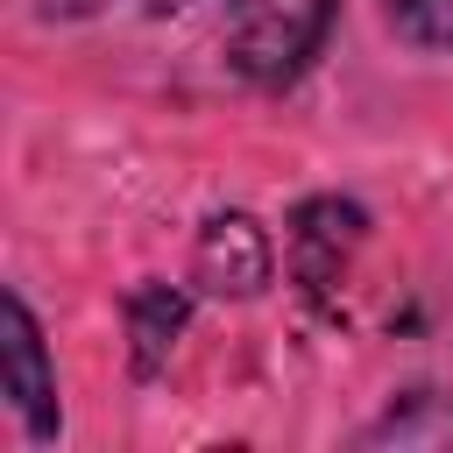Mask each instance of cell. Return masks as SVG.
<instances>
[{
  "mask_svg": "<svg viewBox=\"0 0 453 453\" xmlns=\"http://www.w3.org/2000/svg\"><path fill=\"white\" fill-rule=\"evenodd\" d=\"M340 7L347 0H219V64L248 92H297L340 28Z\"/></svg>",
  "mask_w": 453,
  "mask_h": 453,
  "instance_id": "1",
  "label": "cell"
},
{
  "mask_svg": "<svg viewBox=\"0 0 453 453\" xmlns=\"http://www.w3.org/2000/svg\"><path fill=\"white\" fill-rule=\"evenodd\" d=\"M191 290L205 304H255L283 276V234L248 205H212L191 234Z\"/></svg>",
  "mask_w": 453,
  "mask_h": 453,
  "instance_id": "2",
  "label": "cell"
},
{
  "mask_svg": "<svg viewBox=\"0 0 453 453\" xmlns=\"http://www.w3.org/2000/svg\"><path fill=\"white\" fill-rule=\"evenodd\" d=\"M0 396L7 418L28 446H64V375H57V347L28 304L21 283L0 290Z\"/></svg>",
  "mask_w": 453,
  "mask_h": 453,
  "instance_id": "3",
  "label": "cell"
},
{
  "mask_svg": "<svg viewBox=\"0 0 453 453\" xmlns=\"http://www.w3.org/2000/svg\"><path fill=\"white\" fill-rule=\"evenodd\" d=\"M368 205L347 198V191H311L290 205L283 219V283L304 297V304H333V290L347 283L354 255L368 248Z\"/></svg>",
  "mask_w": 453,
  "mask_h": 453,
  "instance_id": "4",
  "label": "cell"
},
{
  "mask_svg": "<svg viewBox=\"0 0 453 453\" xmlns=\"http://www.w3.org/2000/svg\"><path fill=\"white\" fill-rule=\"evenodd\" d=\"M191 311H198L191 276H184V283H170V276L127 283V297H120V333H127V375H134L142 389L170 375V361H177V347H184V333H191Z\"/></svg>",
  "mask_w": 453,
  "mask_h": 453,
  "instance_id": "5",
  "label": "cell"
},
{
  "mask_svg": "<svg viewBox=\"0 0 453 453\" xmlns=\"http://www.w3.org/2000/svg\"><path fill=\"white\" fill-rule=\"evenodd\" d=\"M354 446L368 453H453V389L446 382H411L396 389L361 432Z\"/></svg>",
  "mask_w": 453,
  "mask_h": 453,
  "instance_id": "6",
  "label": "cell"
},
{
  "mask_svg": "<svg viewBox=\"0 0 453 453\" xmlns=\"http://www.w3.org/2000/svg\"><path fill=\"white\" fill-rule=\"evenodd\" d=\"M382 28H389L411 57L453 64V0H382Z\"/></svg>",
  "mask_w": 453,
  "mask_h": 453,
  "instance_id": "7",
  "label": "cell"
},
{
  "mask_svg": "<svg viewBox=\"0 0 453 453\" xmlns=\"http://www.w3.org/2000/svg\"><path fill=\"white\" fill-rule=\"evenodd\" d=\"M120 0H35V21L42 28H85V21H106Z\"/></svg>",
  "mask_w": 453,
  "mask_h": 453,
  "instance_id": "8",
  "label": "cell"
},
{
  "mask_svg": "<svg viewBox=\"0 0 453 453\" xmlns=\"http://www.w3.org/2000/svg\"><path fill=\"white\" fill-rule=\"evenodd\" d=\"M198 0H134V14L142 21H177V14H191Z\"/></svg>",
  "mask_w": 453,
  "mask_h": 453,
  "instance_id": "9",
  "label": "cell"
}]
</instances>
